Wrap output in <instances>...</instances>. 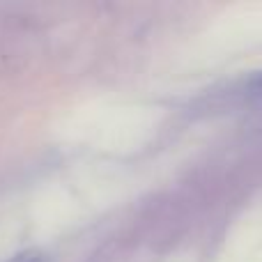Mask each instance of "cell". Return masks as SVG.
Returning <instances> with one entry per match:
<instances>
[{
	"mask_svg": "<svg viewBox=\"0 0 262 262\" xmlns=\"http://www.w3.org/2000/svg\"><path fill=\"white\" fill-rule=\"evenodd\" d=\"M9 262H44V255L39 251H26V253L16 255V258H12Z\"/></svg>",
	"mask_w": 262,
	"mask_h": 262,
	"instance_id": "cell-1",
	"label": "cell"
}]
</instances>
